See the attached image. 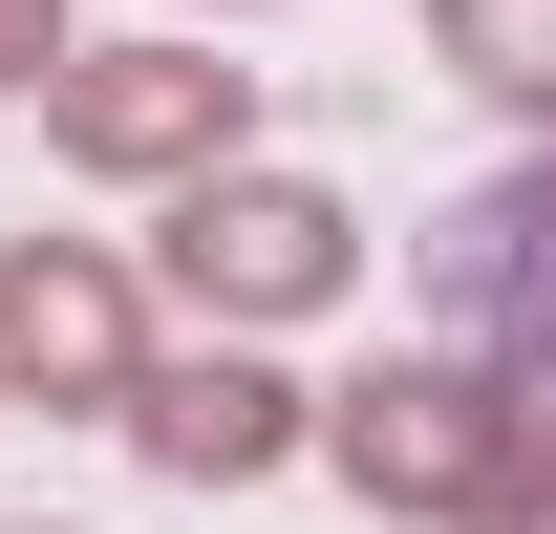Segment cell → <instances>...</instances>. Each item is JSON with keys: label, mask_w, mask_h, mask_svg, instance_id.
<instances>
[{"label": "cell", "mask_w": 556, "mask_h": 534, "mask_svg": "<svg viewBox=\"0 0 556 534\" xmlns=\"http://www.w3.org/2000/svg\"><path fill=\"white\" fill-rule=\"evenodd\" d=\"M214 22H236V0H214Z\"/></svg>", "instance_id": "obj_10"}, {"label": "cell", "mask_w": 556, "mask_h": 534, "mask_svg": "<svg viewBox=\"0 0 556 534\" xmlns=\"http://www.w3.org/2000/svg\"><path fill=\"white\" fill-rule=\"evenodd\" d=\"M65 65V0H0V86H43Z\"/></svg>", "instance_id": "obj_8"}, {"label": "cell", "mask_w": 556, "mask_h": 534, "mask_svg": "<svg viewBox=\"0 0 556 534\" xmlns=\"http://www.w3.org/2000/svg\"><path fill=\"white\" fill-rule=\"evenodd\" d=\"M150 364V300L108 236H0V406H65V428H108Z\"/></svg>", "instance_id": "obj_4"}, {"label": "cell", "mask_w": 556, "mask_h": 534, "mask_svg": "<svg viewBox=\"0 0 556 534\" xmlns=\"http://www.w3.org/2000/svg\"><path fill=\"white\" fill-rule=\"evenodd\" d=\"M43 150L108 171V193H193L257 150V65H214V43H65L43 65Z\"/></svg>", "instance_id": "obj_3"}, {"label": "cell", "mask_w": 556, "mask_h": 534, "mask_svg": "<svg viewBox=\"0 0 556 534\" xmlns=\"http://www.w3.org/2000/svg\"><path fill=\"white\" fill-rule=\"evenodd\" d=\"M150 257H172V300H193V342H278V321H321V300L364 278V214L321 193V171H257V150H236V171L172 193Z\"/></svg>", "instance_id": "obj_2"}, {"label": "cell", "mask_w": 556, "mask_h": 534, "mask_svg": "<svg viewBox=\"0 0 556 534\" xmlns=\"http://www.w3.org/2000/svg\"><path fill=\"white\" fill-rule=\"evenodd\" d=\"M300 449L343 470L364 513H428V534H556V406L514 364H364V385L300 406Z\"/></svg>", "instance_id": "obj_1"}, {"label": "cell", "mask_w": 556, "mask_h": 534, "mask_svg": "<svg viewBox=\"0 0 556 534\" xmlns=\"http://www.w3.org/2000/svg\"><path fill=\"white\" fill-rule=\"evenodd\" d=\"M0 534H65V513H0Z\"/></svg>", "instance_id": "obj_9"}, {"label": "cell", "mask_w": 556, "mask_h": 534, "mask_svg": "<svg viewBox=\"0 0 556 534\" xmlns=\"http://www.w3.org/2000/svg\"><path fill=\"white\" fill-rule=\"evenodd\" d=\"M535 236H556V193H535V171H492V193L450 214V236H428V278H450V321H471L450 364H514V385H535Z\"/></svg>", "instance_id": "obj_6"}, {"label": "cell", "mask_w": 556, "mask_h": 534, "mask_svg": "<svg viewBox=\"0 0 556 534\" xmlns=\"http://www.w3.org/2000/svg\"><path fill=\"white\" fill-rule=\"evenodd\" d=\"M428 43H450V86H492V107H556V0H428Z\"/></svg>", "instance_id": "obj_7"}, {"label": "cell", "mask_w": 556, "mask_h": 534, "mask_svg": "<svg viewBox=\"0 0 556 534\" xmlns=\"http://www.w3.org/2000/svg\"><path fill=\"white\" fill-rule=\"evenodd\" d=\"M300 406H321V385H278L257 342H150L108 428H129L172 492H257V470H300Z\"/></svg>", "instance_id": "obj_5"}]
</instances>
